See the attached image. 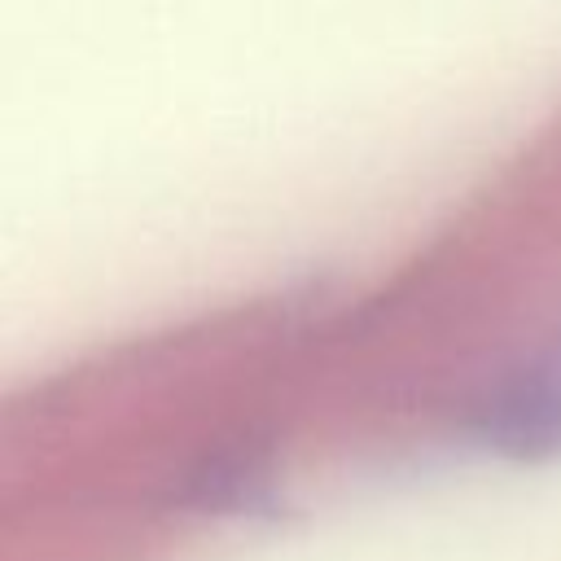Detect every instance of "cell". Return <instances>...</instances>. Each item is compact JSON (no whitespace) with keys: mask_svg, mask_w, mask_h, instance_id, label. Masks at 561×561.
Masks as SVG:
<instances>
[{"mask_svg":"<svg viewBox=\"0 0 561 561\" xmlns=\"http://www.w3.org/2000/svg\"><path fill=\"white\" fill-rule=\"evenodd\" d=\"M478 430L513 460L561 456V329L500 381L478 416Z\"/></svg>","mask_w":561,"mask_h":561,"instance_id":"cell-1","label":"cell"}]
</instances>
